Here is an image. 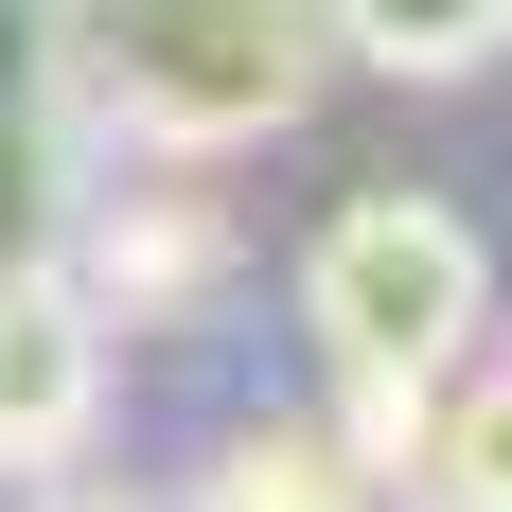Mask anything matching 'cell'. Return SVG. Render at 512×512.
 <instances>
[{"instance_id": "obj_6", "label": "cell", "mask_w": 512, "mask_h": 512, "mask_svg": "<svg viewBox=\"0 0 512 512\" xmlns=\"http://www.w3.org/2000/svg\"><path fill=\"white\" fill-rule=\"evenodd\" d=\"M195 512H389V477H371V442L336 407H248L230 442H212Z\"/></svg>"}, {"instance_id": "obj_1", "label": "cell", "mask_w": 512, "mask_h": 512, "mask_svg": "<svg viewBox=\"0 0 512 512\" xmlns=\"http://www.w3.org/2000/svg\"><path fill=\"white\" fill-rule=\"evenodd\" d=\"M318 89H336V36L318 0H71V106H89L106 159H230L301 142Z\"/></svg>"}, {"instance_id": "obj_5", "label": "cell", "mask_w": 512, "mask_h": 512, "mask_svg": "<svg viewBox=\"0 0 512 512\" xmlns=\"http://www.w3.org/2000/svg\"><path fill=\"white\" fill-rule=\"evenodd\" d=\"M389 512H512V336H477L389 442Z\"/></svg>"}, {"instance_id": "obj_3", "label": "cell", "mask_w": 512, "mask_h": 512, "mask_svg": "<svg viewBox=\"0 0 512 512\" xmlns=\"http://www.w3.org/2000/svg\"><path fill=\"white\" fill-rule=\"evenodd\" d=\"M53 283H71L106 336H177V318H212L248 283V230H230V195H212L195 159H106L89 142V195H71Z\"/></svg>"}, {"instance_id": "obj_4", "label": "cell", "mask_w": 512, "mask_h": 512, "mask_svg": "<svg viewBox=\"0 0 512 512\" xmlns=\"http://www.w3.org/2000/svg\"><path fill=\"white\" fill-rule=\"evenodd\" d=\"M106 371H124V336L53 283V265H18V283H0V495H18V477H71L106 442Z\"/></svg>"}, {"instance_id": "obj_7", "label": "cell", "mask_w": 512, "mask_h": 512, "mask_svg": "<svg viewBox=\"0 0 512 512\" xmlns=\"http://www.w3.org/2000/svg\"><path fill=\"white\" fill-rule=\"evenodd\" d=\"M336 71H389V89H477L512 53V0H318Z\"/></svg>"}, {"instance_id": "obj_8", "label": "cell", "mask_w": 512, "mask_h": 512, "mask_svg": "<svg viewBox=\"0 0 512 512\" xmlns=\"http://www.w3.org/2000/svg\"><path fill=\"white\" fill-rule=\"evenodd\" d=\"M0 512H142V495H106V477L71 460V477H18V495H0Z\"/></svg>"}, {"instance_id": "obj_2", "label": "cell", "mask_w": 512, "mask_h": 512, "mask_svg": "<svg viewBox=\"0 0 512 512\" xmlns=\"http://www.w3.org/2000/svg\"><path fill=\"white\" fill-rule=\"evenodd\" d=\"M301 336H318L336 424H354L371 477H389V442L424 424V389L495 336V248H477V212L460 195H354L301 248Z\"/></svg>"}]
</instances>
